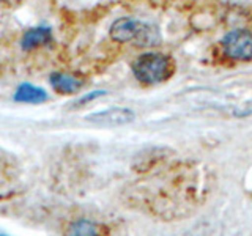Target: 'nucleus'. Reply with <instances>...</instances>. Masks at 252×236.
Listing matches in <instances>:
<instances>
[{
	"instance_id": "nucleus-2",
	"label": "nucleus",
	"mask_w": 252,
	"mask_h": 236,
	"mask_svg": "<svg viewBox=\"0 0 252 236\" xmlns=\"http://www.w3.org/2000/svg\"><path fill=\"white\" fill-rule=\"evenodd\" d=\"M132 73L139 82L145 85H156L165 82L173 76V73H175V61L165 54L147 52L134 60Z\"/></svg>"
},
{
	"instance_id": "nucleus-4",
	"label": "nucleus",
	"mask_w": 252,
	"mask_h": 236,
	"mask_svg": "<svg viewBox=\"0 0 252 236\" xmlns=\"http://www.w3.org/2000/svg\"><path fill=\"white\" fill-rule=\"evenodd\" d=\"M222 49L227 57L232 60H252V31L238 29L227 33L222 39Z\"/></svg>"
},
{
	"instance_id": "nucleus-7",
	"label": "nucleus",
	"mask_w": 252,
	"mask_h": 236,
	"mask_svg": "<svg viewBox=\"0 0 252 236\" xmlns=\"http://www.w3.org/2000/svg\"><path fill=\"white\" fill-rule=\"evenodd\" d=\"M51 84L54 90L60 94H69L76 93L82 87V81L77 79L73 74H65V73H55L51 77Z\"/></svg>"
},
{
	"instance_id": "nucleus-6",
	"label": "nucleus",
	"mask_w": 252,
	"mask_h": 236,
	"mask_svg": "<svg viewBox=\"0 0 252 236\" xmlns=\"http://www.w3.org/2000/svg\"><path fill=\"white\" fill-rule=\"evenodd\" d=\"M66 236H109V228L90 219H76L68 225Z\"/></svg>"
},
{
	"instance_id": "nucleus-10",
	"label": "nucleus",
	"mask_w": 252,
	"mask_h": 236,
	"mask_svg": "<svg viewBox=\"0 0 252 236\" xmlns=\"http://www.w3.org/2000/svg\"><path fill=\"white\" fill-rule=\"evenodd\" d=\"M8 0H0V5H3V3H6Z\"/></svg>"
},
{
	"instance_id": "nucleus-9",
	"label": "nucleus",
	"mask_w": 252,
	"mask_h": 236,
	"mask_svg": "<svg viewBox=\"0 0 252 236\" xmlns=\"http://www.w3.org/2000/svg\"><path fill=\"white\" fill-rule=\"evenodd\" d=\"M14 99L19 102H29V104H36V102H43L47 99V94L44 90L33 87L30 84H24L21 85L18 91L14 94Z\"/></svg>"
},
{
	"instance_id": "nucleus-3",
	"label": "nucleus",
	"mask_w": 252,
	"mask_h": 236,
	"mask_svg": "<svg viewBox=\"0 0 252 236\" xmlns=\"http://www.w3.org/2000/svg\"><path fill=\"white\" fill-rule=\"evenodd\" d=\"M110 38L118 43H136L139 46H155L159 41L156 29L132 18L115 21L110 27Z\"/></svg>"
},
{
	"instance_id": "nucleus-1",
	"label": "nucleus",
	"mask_w": 252,
	"mask_h": 236,
	"mask_svg": "<svg viewBox=\"0 0 252 236\" xmlns=\"http://www.w3.org/2000/svg\"><path fill=\"white\" fill-rule=\"evenodd\" d=\"M207 175L197 164H180L170 167L161 178L155 197L158 214L185 217L199 206L207 195Z\"/></svg>"
},
{
	"instance_id": "nucleus-8",
	"label": "nucleus",
	"mask_w": 252,
	"mask_h": 236,
	"mask_svg": "<svg viewBox=\"0 0 252 236\" xmlns=\"http://www.w3.org/2000/svg\"><path fill=\"white\" fill-rule=\"evenodd\" d=\"M51 30L44 29V27H38V29H32L29 31H26V35L22 38V47L26 51L35 49V47L44 46L51 41Z\"/></svg>"
},
{
	"instance_id": "nucleus-5",
	"label": "nucleus",
	"mask_w": 252,
	"mask_h": 236,
	"mask_svg": "<svg viewBox=\"0 0 252 236\" xmlns=\"http://www.w3.org/2000/svg\"><path fill=\"white\" fill-rule=\"evenodd\" d=\"M134 118H136V115H134L132 110L126 107H112L107 110H101V112L96 114L87 115L85 120L99 126H122L134 121Z\"/></svg>"
},
{
	"instance_id": "nucleus-11",
	"label": "nucleus",
	"mask_w": 252,
	"mask_h": 236,
	"mask_svg": "<svg viewBox=\"0 0 252 236\" xmlns=\"http://www.w3.org/2000/svg\"><path fill=\"white\" fill-rule=\"evenodd\" d=\"M0 236H8V235H3V233H0Z\"/></svg>"
}]
</instances>
